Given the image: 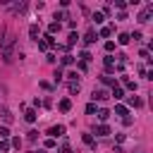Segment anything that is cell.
<instances>
[{"label": "cell", "mask_w": 153, "mask_h": 153, "mask_svg": "<svg viewBox=\"0 0 153 153\" xmlns=\"http://www.w3.org/2000/svg\"><path fill=\"white\" fill-rule=\"evenodd\" d=\"M12 48H14V38L12 36L2 38V60L5 62H12Z\"/></svg>", "instance_id": "1"}, {"label": "cell", "mask_w": 153, "mask_h": 153, "mask_svg": "<svg viewBox=\"0 0 153 153\" xmlns=\"http://www.w3.org/2000/svg\"><path fill=\"white\" fill-rule=\"evenodd\" d=\"M65 131H67L65 124H53V127L48 129V139H55V141H57V136H65Z\"/></svg>", "instance_id": "2"}, {"label": "cell", "mask_w": 153, "mask_h": 153, "mask_svg": "<svg viewBox=\"0 0 153 153\" xmlns=\"http://www.w3.org/2000/svg\"><path fill=\"white\" fill-rule=\"evenodd\" d=\"M151 14H153V5L148 2V5H146V7L141 10V12H139V22H141V24H146V22H151Z\"/></svg>", "instance_id": "3"}, {"label": "cell", "mask_w": 153, "mask_h": 153, "mask_svg": "<svg viewBox=\"0 0 153 153\" xmlns=\"http://www.w3.org/2000/svg\"><path fill=\"white\" fill-rule=\"evenodd\" d=\"M108 96H110V93H108L105 88H96V91H93V96H91V98H93L91 103H96V100H105Z\"/></svg>", "instance_id": "4"}, {"label": "cell", "mask_w": 153, "mask_h": 153, "mask_svg": "<svg viewBox=\"0 0 153 153\" xmlns=\"http://www.w3.org/2000/svg\"><path fill=\"white\" fill-rule=\"evenodd\" d=\"M93 134H96V136H110V134H112V129H110L108 124H98Z\"/></svg>", "instance_id": "5"}, {"label": "cell", "mask_w": 153, "mask_h": 153, "mask_svg": "<svg viewBox=\"0 0 153 153\" xmlns=\"http://www.w3.org/2000/svg\"><path fill=\"white\" fill-rule=\"evenodd\" d=\"M110 96H112L115 100H122V98H124V88H122V86L117 84V86H112V91H110Z\"/></svg>", "instance_id": "6"}, {"label": "cell", "mask_w": 153, "mask_h": 153, "mask_svg": "<svg viewBox=\"0 0 153 153\" xmlns=\"http://www.w3.org/2000/svg\"><path fill=\"white\" fill-rule=\"evenodd\" d=\"M57 110H60V112H69V110H72V100H69V98H62V100L57 103Z\"/></svg>", "instance_id": "7"}, {"label": "cell", "mask_w": 153, "mask_h": 153, "mask_svg": "<svg viewBox=\"0 0 153 153\" xmlns=\"http://www.w3.org/2000/svg\"><path fill=\"white\" fill-rule=\"evenodd\" d=\"M96 38H98V33H96L93 29H88V31H86V36H84V43H86V45H91V43H96Z\"/></svg>", "instance_id": "8"}, {"label": "cell", "mask_w": 153, "mask_h": 153, "mask_svg": "<svg viewBox=\"0 0 153 153\" xmlns=\"http://www.w3.org/2000/svg\"><path fill=\"white\" fill-rule=\"evenodd\" d=\"M103 62H105V72H108V74H110V72H115V57H112V55H105V60H103Z\"/></svg>", "instance_id": "9"}, {"label": "cell", "mask_w": 153, "mask_h": 153, "mask_svg": "<svg viewBox=\"0 0 153 153\" xmlns=\"http://www.w3.org/2000/svg\"><path fill=\"white\" fill-rule=\"evenodd\" d=\"M115 115H120V117H129V108L122 105V103H117V105H115Z\"/></svg>", "instance_id": "10"}, {"label": "cell", "mask_w": 153, "mask_h": 153, "mask_svg": "<svg viewBox=\"0 0 153 153\" xmlns=\"http://www.w3.org/2000/svg\"><path fill=\"white\" fill-rule=\"evenodd\" d=\"M29 36H31L33 41H38V36H41V26H38V24H31V26H29Z\"/></svg>", "instance_id": "11"}, {"label": "cell", "mask_w": 153, "mask_h": 153, "mask_svg": "<svg viewBox=\"0 0 153 153\" xmlns=\"http://www.w3.org/2000/svg\"><path fill=\"white\" fill-rule=\"evenodd\" d=\"M100 81H103L105 86H117V79L110 76V74H100Z\"/></svg>", "instance_id": "12"}, {"label": "cell", "mask_w": 153, "mask_h": 153, "mask_svg": "<svg viewBox=\"0 0 153 153\" xmlns=\"http://www.w3.org/2000/svg\"><path fill=\"white\" fill-rule=\"evenodd\" d=\"M55 33H60V22H50L48 24V36H55Z\"/></svg>", "instance_id": "13"}, {"label": "cell", "mask_w": 153, "mask_h": 153, "mask_svg": "<svg viewBox=\"0 0 153 153\" xmlns=\"http://www.w3.org/2000/svg\"><path fill=\"white\" fill-rule=\"evenodd\" d=\"M76 41H79V33H76V31H69V36H67V48L76 45Z\"/></svg>", "instance_id": "14"}, {"label": "cell", "mask_w": 153, "mask_h": 153, "mask_svg": "<svg viewBox=\"0 0 153 153\" xmlns=\"http://www.w3.org/2000/svg\"><path fill=\"white\" fill-rule=\"evenodd\" d=\"M36 117H38V115H36V110H33V108H29V110L24 112V120H26V122H31V124L36 122Z\"/></svg>", "instance_id": "15"}, {"label": "cell", "mask_w": 153, "mask_h": 153, "mask_svg": "<svg viewBox=\"0 0 153 153\" xmlns=\"http://www.w3.org/2000/svg\"><path fill=\"white\" fill-rule=\"evenodd\" d=\"M81 141H84L86 146H91V148H96V141H93V134H88V131H86V134H81Z\"/></svg>", "instance_id": "16"}, {"label": "cell", "mask_w": 153, "mask_h": 153, "mask_svg": "<svg viewBox=\"0 0 153 153\" xmlns=\"http://www.w3.org/2000/svg\"><path fill=\"white\" fill-rule=\"evenodd\" d=\"M96 115H98V120H100V122L105 124V122H108V117H110V110H105V108H100V110H98Z\"/></svg>", "instance_id": "17"}, {"label": "cell", "mask_w": 153, "mask_h": 153, "mask_svg": "<svg viewBox=\"0 0 153 153\" xmlns=\"http://www.w3.org/2000/svg\"><path fill=\"white\" fill-rule=\"evenodd\" d=\"M0 139H2V141L10 139V127H7V124H0Z\"/></svg>", "instance_id": "18"}, {"label": "cell", "mask_w": 153, "mask_h": 153, "mask_svg": "<svg viewBox=\"0 0 153 153\" xmlns=\"http://www.w3.org/2000/svg\"><path fill=\"white\" fill-rule=\"evenodd\" d=\"M67 81H69V84H72V81H79V72H76V69H69V72H67Z\"/></svg>", "instance_id": "19"}, {"label": "cell", "mask_w": 153, "mask_h": 153, "mask_svg": "<svg viewBox=\"0 0 153 153\" xmlns=\"http://www.w3.org/2000/svg\"><path fill=\"white\" fill-rule=\"evenodd\" d=\"M98 36H103V38H108V36H112V26H110V24H108V26H103Z\"/></svg>", "instance_id": "20"}, {"label": "cell", "mask_w": 153, "mask_h": 153, "mask_svg": "<svg viewBox=\"0 0 153 153\" xmlns=\"http://www.w3.org/2000/svg\"><path fill=\"white\" fill-rule=\"evenodd\" d=\"M93 22H96V24H103V22H105V14H103V12H93Z\"/></svg>", "instance_id": "21"}, {"label": "cell", "mask_w": 153, "mask_h": 153, "mask_svg": "<svg viewBox=\"0 0 153 153\" xmlns=\"http://www.w3.org/2000/svg\"><path fill=\"white\" fill-rule=\"evenodd\" d=\"M117 43H120V45H127V43H129V33H120V36H117Z\"/></svg>", "instance_id": "22"}, {"label": "cell", "mask_w": 153, "mask_h": 153, "mask_svg": "<svg viewBox=\"0 0 153 153\" xmlns=\"http://www.w3.org/2000/svg\"><path fill=\"white\" fill-rule=\"evenodd\" d=\"M79 62H86V65H88V62H91V53H88V50H84V53L79 55Z\"/></svg>", "instance_id": "23"}, {"label": "cell", "mask_w": 153, "mask_h": 153, "mask_svg": "<svg viewBox=\"0 0 153 153\" xmlns=\"http://www.w3.org/2000/svg\"><path fill=\"white\" fill-rule=\"evenodd\" d=\"M60 62L67 67V65H72V62H74V55H69V53H67V55H62V60H60Z\"/></svg>", "instance_id": "24"}, {"label": "cell", "mask_w": 153, "mask_h": 153, "mask_svg": "<svg viewBox=\"0 0 153 153\" xmlns=\"http://www.w3.org/2000/svg\"><path fill=\"white\" fill-rule=\"evenodd\" d=\"M2 120H5V124H10V122H12V112H10L7 108H2Z\"/></svg>", "instance_id": "25"}, {"label": "cell", "mask_w": 153, "mask_h": 153, "mask_svg": "<svg viewBox=\"0 0 153 153\" xmlns=\"http://www.w3.org/2000/svg\"><path fill=\"white\" fill-rule=\"evenodd\" d=\"M112 50H115V41H105V53L112 55Z\"/></svg>", "instance_id": "26"}, {"label": "cell", "mask_w": 153, "mask_h": 153, "mask_svg": "<svg viewBox=\"0 0 153 153\" xmlns=\"http://www.w3.org/2000/svg\"><path fill=\"white\" fill-rule=\"evenodd\" d=\"M79 88H81V86H79V81H72V84H69V93H72V96H74V93H79Z\"/></svg>", "instance_id": "27"}, {"label": "cell", "mask_w": 153, "mask_h": 153, "mask_svg": "<svg viewBox=\"0 0 153 153\" xmlns=\"http://www.w3.org/2000/svg\"><path fill=\"white\" fill-rule=\"evenodd\" d=\"M129 105H134V108H139L141 105V98H136V96H129V100H127Z\"/></svg>", "instance_id": "28"}, {"label": "cell", "mask_w": 153, "mask_h": 153, "mask_svg": "<svg viewBox=\"0 0 153 153\" xmlns=\"http://www.w3.org/2000/svg\"><path fill=\"white\" fill-rule=\"evenodd\" d=\"M57 153H72V146H69V143L65 141V143H62V146L57 148Z\"/></svg>", "instance_id": "29"}, {"label": "cell", "mask_w": 153, "mask_h": 153, "mask_svg": "<svg viewBox=\"0 0 153 153\" xmlns=\"http://www.w3.org/2000/svg\"><path fill=\"white\" fill-rule=\"evenodd\" d=\"M53 81H55V84H60V81H62V69H60V67L55 69V76H53Z\"/></svg>", "instance_id": "30"}, {"label": "cell", "mask_w": 153, "mask_h": 153, "mask_svg": "<svg viewBox=\"0 0 153 153\" xmlns=\"http://www.w3.org/2000/svg\"><path fill=\"white\" fill-rule=\"evenodd\" d=\"M93 112H98V108H96V103H88L86 105V115H93Z\"/></svg>", "instance_id": "31"}, {"label": "cell", "mask_w": 153, "mask_h": 153, "mask_svg": "<svg viewBox=\"0 0 153 153\" xmlns=\"http://www.w3.org/2000/svg\"><path fill=\"white\" fill-rule=\"evenodd\" d=\"M43 146H45V148H55V146H57V141H55V139H45V141H43Z\"/></svg>", "instance_id": "32"}, {"label": "cell", "mask_w": 153, "mask_h": 153, "mask_svg": "<svg viewBox=\"0 0 153 153\" xmlns=\"http://www.w3.org/2000/svg\"><path fill=\"white\" fill-rule=\"evenodd\" d=\"M10 151V143L7 141H0V153H7Z\"/></svg>", "instance_id": "33"}, {"label": "cell", "mask_w": 153, "mask_h": 153, "mask_svg": "<svg viewBox=\"0 0 153 153\" xmlns=\"http://www.w3.org/2000/svg\"><path fill=\"white\" fill-rule=\"evenodd\" d=\"M10 146H14V148H19V146H22V139H19V136H14V139H12V143H10Z\"/></svg>", "instance_id": "34"}, {"label": "cell", "mask_w": 153, "mask_h": 153, "mask_svg": "<svg viewBox=\"0 0 153 153\" xmlns=\"http://www.w3.org/2000/svg\"><path fill=\"white\" fill-rule=\"evenodd\" d=\"M115 7H117V10H124V7H127V2H124V0H117V2H115Z\"/></svg>", "instance_id": "35"}, {"label": "cell", "mask_w": 153, "mask_h": 153, "mask_svg": "<svg viewBox=\"0 0 153 153\" xmlns=\"http://www.w3.org/2000/svg\"><path fill=\"white\" fill-rule=\"evenodd\" d=\"M76 67H79V72H86V69H88V65H86V62H76Z\"/></svg>", "instance_id": "36"}, {"label": "cell", "mask_w": 153, "mask_h": 153, "mask_svg": "<svg viewBox=\"0 0 153 153\" xmlns=\"http://www.w3.org/2000/svg\"><path fill=\"white\" fill-rule=\"evenodd\" d=\"M36 139H38V131L31 129V131H29V141H36Z\"/></svg>", "instance_id": "37"}, {"label": "cell", "mask_w": 153, "mask_h": 153, "mask_svg": "<svg viewBox=\"0 0 153 153\" xmlns=\"http://www.w3.org/2000/svg\"><path fill=\"white\" fill-rule=\"evenodd\" d=\"M33 153H45V151H33Z\"/></svg>", "instance_id": "38"}]
</instances>
